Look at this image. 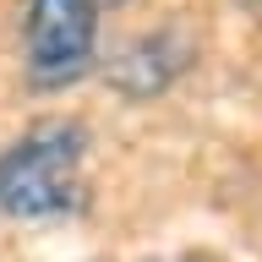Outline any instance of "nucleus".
<instances>
[{
    "instance_id": "1",
    "label": "nucleus",
    "mask_w": 262,
    "mask_h": 262,
    "mask_svg": "<svg viewBox=\"0 0 262 262\" xmlns=\"http://www.w3.org/2000/svg\"><path fill=\"white\" fill-rule=\"evenodd\" d=\"M82 159H88V131L82 120L49 115L33 120L6 153H0V213L22 224H49L82 213Z\"/></svg>"
},
{
    "instance_id": "2",
    "label": "nucleus",
    "mask_w": 262,
    "mask_h": 262,
    "mask_svg": "<svg viewBox=\"0 0 262 262\" xmlns=\"http://www.w3.org/2000/svg\"><path fill=\"white\" fill-rule=\"evenodd\" d=\"M98 0H28L22 6V55L38 93H60L88 77L98 55Z\"/></svg>"
},
{
    "instance_id": "3",
    "label": "nucleus",
    "mask_w": 262,
    "mask_h": 262,
    "mask_svg": "<svg viewBox=\"0 0 262 262\" xmlns=\"http://www.w3.org/2000/svg\"><path fill=\"white\" fill-rule=\"evenodd\" d=\"M191 60V44L180 33H142L131 38L120 55L104 60V82H110L120 98H153L164 88H175V77Z\"/></svg>"
},
{
    "instance_id": "4",
    "label": "nucleus",
    "mask_w": 262,
    "mask_h": 262,
    "mask_svg": "<svg viewBox=\"0 0 262 262\" xmlns=\"http://www.w3.org/2000/svg\"><path fill=\"white\" fill-rule=\"evenodd\" d=\"M159 262H219V257H159Z\"/></svg>"
},
{
    "instance_id": "5",
    "label": "nucleus",
    "mask_w": 262,
    "mask_h": 262,
    "mask_svg": "<svg viewBox=\"0 0 262 262\" xmlns=\"http://www.w3.org/2000/svg\"><path fill=\"white\" fill-rule=\"evenodd\" d=\"M110 6H120V0H98V11H110Z\"/></svg>"
}]
</instances>
